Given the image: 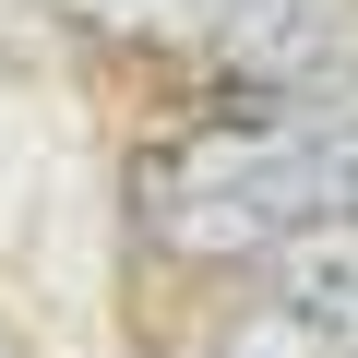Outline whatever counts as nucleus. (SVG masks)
Returning a JSON list of instances; mask_svg holds the SVG:
<instances>
[{"mask_svg":"<svg viewBox=\"0 0 358 358\" xmlns=\"http://www.w3.org/2000/svg\"><path fill=\"white\" fill-rule=\"evenodd\" d=\"M131 215L167 263H263L275 239L358 215V108H263L167 143L131 179Z\"/></svg>","mask_w":358,"mask_h":358,"instance_id":"nucleus-1","label":"nucleus"},{"mask_svg":"<svg viewBox=\"0 0 358 358\" xmlns=\"http://www.w3.org/2000/svg\"><path fill=\"white\" fill-rule=\"evenodd\" d=\"M108 48H143L192 84L334 96L358 84V0H72Z\"/></svg>","mask_w":358,"mask_h":358,"instance_id":"nucleus-2","label":"nucleus"},{"mask_svg":"<svg viewBox=\"0 0 358 358\" xmlns=\"http://www.w3.org/2000/svg\"><path fill=\"white\" fill-rule=\"evenodd\" d=\"M275 299H299L310 322H334V334H358V215H322V227H299V239H275L263 263H251Z\"/></svg>","mask_w":358,"mask_h":358,"instance_id":"nucleus-3","label":"nucleus"},{"mask_svg":"<svg viewBox=\"0 0 358 358\" xmlns=\"http://www.w3.org/2000/svg\"><path fill=\"white\" fill-rule=\"evenodd\" d=\"M203 358H358V334H334V322H310L299 299H275V287H251L215 334H203Z\"/></svg>","mask_w":358,"mask_h":358,"instance_id":"nucleus-4","label":"nucleus"}]
</instances>
